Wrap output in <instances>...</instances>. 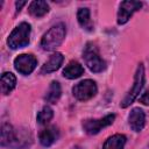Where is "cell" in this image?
<instances>
[{"mask_svg": "<svg viewBox=\"0 0 149 149\" xmlns=\"http://www.w3.org/2000/svg\"><path fill=\"white\" fill-rule=\"evenodd\" d=\"M128 123L134 132H141L146 123L144 112L139 107L133 108L128 115Z\"/></svg>", "mask_w": 149, "mask_h": 149, "instance_id": "10", "label": "cell"}, {"mask_svg": "<svg viewBox=\"0 0 149 149\" xmlns=\"http://www.w3.org/2000/svg\"><path fill=\"white\" fill-rule=\"evenodd\" d=\"M61 94H62V88H61V85L58 81L54 80L51 81L45 95H44V100L49 104H56L59 98H61Z\"/></svg>", "mask_w": 149, "mask_h": 149, "instance_id": "15", "label": "cell"}, {"mask_svg": "<svg viewBox=\"0 0 149 149\" xmlns=\"http://www.w3.org/2000/svg\"><path fill=\"white\" fill-rule=\"evenodd\" d=\"M139 100H140V102H142L143 105L149 106V88L144 91V93L140 97V99H139Z\"/></svg>", "mask_w": 149, "mask_h": 149, "instance_id": "20", "label": "cell"}, {"mask_svg": "<svg viewBox=\"0 0 149 149\" xmlns=\"http://www.w3.org/2000/svg\"><path fill=\"white\" fill-rule=\"evenodd\" d=\"M141 7H142V2L140 1H133V0L122 1L118 10V23L125 24L130 19V16Z\"/></svg>", "mask_w": 149, "mask_h": 149, "instance_id": "9", "label": "cell"}, {"mask_svg": "<svg viewBox=\"0 0 149 149\" xmlns=\"http://www.w3.org/2000/svg\"><path fill=\"white\" fill-rule=\"evenodd\" d=\"M31 135L27 129H15L9 123L1 127V146L8 148L21 149L30 146Z\"/></svg>", "mask_w": 149, "mask_h": 149, "instance_id": "1", "label": "cell"}, {"mask_svg": "<svg viewBox=\"0 0 149 149\" xmlns=\"http://www.w3.org/2000/svg\"><path fill=\"white\" fill-rule=\"evenodd\" d=\"M49 5L47 3V1H42V0H35V1H31L29 7H28V10H29V14L34 17H42L44 16L48 12H49Z\"/></svg>", "mask_w": 149, "mask_h": 149, "instance_id": "14", "label": "cell"}, {"mask_svg": "<svg viewBox=\"0 0 149 149\" xmlns=\"http://www.w3.org/2000/svg\"><path fill=\"white\" fill-rule=\"evenodd\" d=\"M83 58H84L87 68L94 73L102 72L106 69V62L100 57L97 45L93 44L92 42H88L85 45V48L83 50Z\"/></svg>", "mask_w": 149, "mask_h": 149, "instance_id": "3", "label": "cell"}, {"mask_svg": "<svg viewBox=\"0 0 149 149\" xmlns=\"http://www.w3.org/2000/svg\"><path fill=\"white\" fill-rule=\"evenodd\" d=\"M97 91H98L97 84H95V81H93L91 79L81 80L72 87L73 97L80 101L90 100L91 98H93L97 94Z\"/></svg>", "mask_w": 149, "mask_h": 149, "instance_id": "6", "label": "cell"}, {"mask_svg": "<svg viewBox=\"0 0 149 149\" xmlns=\"http://www.w3.org/2000/svg\"><path fill=\"white\" fill-rule=\"evenodd\" d=\"M77 19L80 27L87 31L93 30V23L90 17V9L88 8H79L77 12Z\"/></svg>", "mask_w": 149, "mask_h": 149, "instance_id": "17", "label": "cell"}, {"mask_svg": "<svg viewBox=\"0 0 149 149\" xmlns=\"http://www.w3.org/2000/svg\"><path fill=\"white\" fill-rule=\"evenodd\" d=\"M114 119H115L114 114H108L101 119H87L83 121V129L90 135H95L102 128L112 125Z\"/></svg>", "mask_w": 149, "mask_h": 149, "instance_id": "7", "label": "cell"}, {"mask_svg": "<svg viewBox=\"0 0 149 149\" xmlns=\"http://www.w3.org/2000/svg\"><path fill=\"white\" fill-rule=\"evenodd\" d=\"M54 116V111L49 106H44L37 114V122L40 125H47Z\"/></svg>", "mask_w": 149, "mask_h": 149, "instance_id": "19", "label": "cell"}, {"mask_svg": "<svg viewBox=\"0 0 149 149\" xmlns=\"http://www.w3.org/2000/svg\"><path fill=\"white\" fill-rule=\"evenodd\" d=\"M64 61V56L61 52H55L50 56V58L43 64L41 69V73H51L56 70H58Z\"/></svg>", "mask_w": 149, "mask_h": 149, "instance_id": "12", "label": "cell"}, {"mask_svg": "<svg viewBox=\"0 0 149 149\" xmlns=\"http://www.w3.org/2000/svg\"><path fill=\"white\" fill-rule=\"evenodd\" d=\"M26 3H27L26 1H16V2H15V6H16V12H20V10H21V8H22V7H23Z\"/></svg>", "mask_w": 149, "mask_h": 149, "instance_id": "21", "label": "cell"}, {"mask_svg": "<svg viewBox=\"0 0 149 149\" xmlns=\"http://www.w3.org/2000/svg\"><path fill=\"white\" fill-rule=\"evenodd\" d=\"M144 66L143 64H139L137 65V69H136V72H135V77H134V84H133V87L132 90L126 94V97L123 98V100L120 102V106L122 108H126L128 107L130 104H133V101L137 98V95L140 94L141 90L143 88V85H144Z\"/></svg>", "mask_w": 149, "mask_h": 149, "instance_id": "5", "label": "cell"}, {"mask_svg": "<svg viewBox=\"0 0 149 149\" xmlns=\"http://www.w3.org/2000/svg\"><path fill=\"white\" fill-rule=\"evenodd\" d=\"M84 73L83 65L77 61H71L63 70V76L68 79H76L79 78Z\"/></svg>", "mask_w": 149, "mask_h": 149, "instance_id": "13", "label": "cell"}, {"mask_svg": "<svg viewBox=\"0 0 149 149\" xmlns=\"http://www.w3.org/2000/svg\"><path fill=\"white\" fill-rule=\"evenodd\" d=\"M30 31H31V28L29 23L27 22L20 23L8 36V40H7L8 47L15 50V49L28 45L30 41Z\"/></svg>", "mask_w": 149, "mask_h": 149, "instance_id": "4", "label": "cell"}, {"mask_svg": "<svg viewBox=\"0 0 149 149\" xmlns=\"http://www.w3.org/2000/svg\"><path fill=\"white\" fill-rule=\"evenodd\" d=\"M65 35H66V27L64 23H57L56 26H52L43 35V37L41 40L42 49L45 51L56 50L64 41Z\"/></svg>", "mask_w": 149, "mask_h": 149, "instance_id": "2", "label": "cell"}, {"mask_svg": "<svg viewBox=\"0 0 149 149\" xmlns=\"http://www.w3.org/2000/svg\"><path fill=\"white\" fill-rule=\"evenodd\" d=\"M37 65V59L30 54L19 55L14 59V68L21 74H30Z\"/></svg>", "mask_w": 149, "mask_h": 149, "instance_id": "8", "label": "cell"}, {"mask_svg": "<svg viewBox=\"0 0 149 149\" xmlns=\"http://www.w3.org/2000/svg\"><path fill=\"white\" fill-rule=\"evenodd\" d=\"M16 85V77L12 72H3L1 74V92L9 94Z\"/></svg>", "mask_w": 149, "mask_h": 149, "instance_id": "16", "label": "cell"}, {"mask_svg": "<svg viewBox=\"0 0 149 149\" xmlns=\"http://www.w3.org/2000/svg\"><path fill=\"white\" fill-rule=\"evenodd\" d=\"M59 137V130L56 126H49L40 133V142L44 147H50Z\"/></svg>", "mask_w": 149, "mask_h": 149, "instance_id": "11", "label": "cell"}, {"mask_svg": "<svg viewBox=\"0 0 149 149\" xmlns=\"http://www.w3.org/2000/svg\"><path fill=\"white\" fill-rule=\"evenodd\" d=\"M125 144H126V136L122 134H115L105 141L102 149H123Z\"/></svg>", "mask_w": 149, "mask_h": 149, "instance_id": "18", "label": "cell"}]
</instances>
